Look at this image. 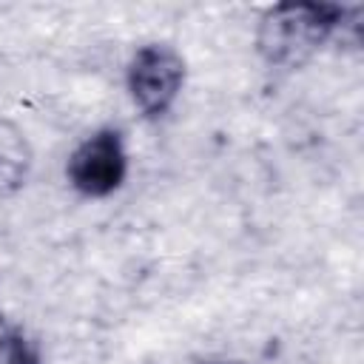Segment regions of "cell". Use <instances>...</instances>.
<instances>
[{"instance_id":"1","label":"cell","mask_w":364,"mask_h":364,"mask_svg":"<svg viewBox=\"0 0 364 364\" xmlns=\"http://www.w3.org/2000/svg\"><path fill=\"white\" fill-rule=\"evenodd\" d=\"M344 17L347 9L333 3H276L259 20L256 48L267 65L299 68L344 26Z\"/></svg>"},{"instance_id":"2","label":"cell","mask_w":364,"mask_h":364,"mask_svg":"<svg viewBox=\"0 0 364 364\" xmlns=\"http://www.w3.org/2000/svg\"><path fill=\"white\" fill-rule=\"evenodd\" d=\"M185 82V60L165 43L142 46L128 65V91L145 117H162L171 111Z\"/></svg>"},{"instance_id":"3","label":"cell","mask_w":364,"mask_h":364,"mask_svg":"<svg viewBox=\"0 0 364 364\" xmlns=\"http://www.w3.org/2000/svg\"><path fill=\"white\" fill-rule=\"evenodd\" d=\"M125 173H128V154L122 145V134L114 128H102L91 134L85 142H80L65 165V176L71 188L91 199H102L119 191Z\"/></svg>"},{"instance_id":"4","label":"cell","mask_w":364,"mask_h":364,"mask_svg":"<svg viewBox=\"0 0 364 364\" xmlns=\"http://www.w3.org/2000/svg\"><path fill=\"white\" fill-rule=\"evenodd\" d=\"M28 165L31 151L26 136L11 122H0V196L14 193L26 182Z\"/></svg>"},{"instance_id":"5","label":"cell","mask_w":364,"mask_h":364,"mask_svg":"<svg viewBox=\"0 0 364 364\" xmlns=\"http://www.w3.org/2000/svg\"><path fill=\"white\" fill-rule=\"evenodd\" d=\"M0 364H43L40 344L20 324H0Z\"/></svg>"},{"instance_id":"6","label":"cell","mask_w":364,"mask_h":364,"mask_svg":"<svg viewBox=\"0 0 364 364\" xmlns=\"http://www.w3.org/2000/svg\"><path fill=\"white\" fill-rule=\"evenodd\" d=\"M222 364H239V361H222Z\"/></svg>"}]
</instances>
